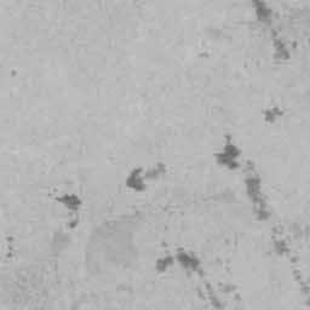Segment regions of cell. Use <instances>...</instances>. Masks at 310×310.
<instances>
[{"label": "cell", "mask_w": 310, "mask_h": 310, "mask_svg": "<svg viewBox=\"0 0 310 310\" xmlns=\"http://www.w3.org/2000/svg\"><path fill=\"white\" fill-rule=\"evenodd\" d=\"M57 201H58L64 208L72 211V212H76V211L80 210L81 207L80 198L75 194H64L62 195V197L57 198Z\"/></svg>", "instance_id": "obj_5"}, {"label": "cell", "mask_w": 310, "mask_h": 310, "mask_svg": "<svg viewBox=\"0 0 310 310\" xmlns=\"http://www.w3.org/2000/svg\"><path fill=\"white\" fill-rule=\"evenodd\" d=\"M240 156L241 150L237 147V143L230 137H227L224 141L222 149L215 154L216 163L227 170L235 171L240 167Z\"/></svg>", "instance_id": "obj_1"}, {"label": "cell", "mask_w": 310, "mask_h": 310, "mask_svg": "<svg viewBox=\"0 0 310 310\" xmlns=\"http://www.w3.org/2000/svg\"><path fill=\"white\" fill-rule=\"evenodd\" d=\"M166 173V166L164 164H155L152 167L146 170V177L148 181H155L163 177Z\"/></svg>", "instance_id": "obj_7"}, {"label": "cell", "mask_w": 310, "mask_h": 310, "mask_svg": "<svg viewBox=\"0 0 310 310\" xmlns=\"http://www.w3.org/2000/svg\"><path fill=\"white\" fill-rule=\"evenodd\" d=\"M275 54H276V56L281 59L289 58L290 52H289V49H287V46L285 45L284 41L279 40L277 43H275Z\"/></svg>", "instance_id": "obj_9"}, {"label": "cell", "mask_w": 310, "mask_h": 310, "mask_svg": "<svg viewBox=\"0 0 310 310\" xmlns=\"http://www.w3.org/2000/svg\"><path fill=\"white\" fill-rule=\"evenodd\" d=\"M282 116V110L279 108V107L274 106V107H269L268 109H265L264 111V121L268 124H275L280 118Z\"/></svg>", "instance_id": "obj_8"}, {"label": "cell", "mask_w": 310, "mask_h": 310, "mask_svg": "<svg viewBox=\"0 0 310 310\" xmlns=\"http://www.w3.org/2000/svg\"><path fill=\"white\" fill-rule=\"evenodd\" d=\"M147 183L148 180L147 177H146V170H143V168L141 167L133 168V170H131L130 172H128V175L126 176L125 184L126 187L130 190H132V192H143V190H146V188H147Z\"/></svg>", "instance_id": "obj_2"}, {"label": "cell", "mask_w": 310, "mask_h": 310, "mask_svg": "<svg viewBox=\"0 0 310 310\" xmlns=\"http://www.w3.org/2000/svg\"><path fill=\"white\" fill-rule=\"evenodd\" d=\"M286 250V245H285L284 241H276L275 242V251L277 252V254H284V251Z\"/></svg>", "instance_id": "obj_10"}, {"label": "cell", "mask_w": 310, "mask_h": 310, "mask_svg": "<svg viewBox=\"0 0 310 310\" xmlns=\"http://www.w3.org/2000/svg\"><path fill=\"white\" fill-rule=\"evenodd\" d=\"M255 15L260 23H269L273 17V10L265 2L256 1L254 2Z\"/></svg>", "instance_id": "obj_4"}, {"label": "cell", "mask_w": 310, "mask_h": 310, "mask_svg": "<svg viewBox=\"0 0 310 310\" xmlns=\"http://www.w3.org/2000/svg\"><path fill=\"white\" fill-rule=\"evenodd\" d=\"M176 263L181 265L183 269L188 270V272H198L200 268V260L197 256L189 254L187 251H180L175 255Z\"/></svg>", "instance_id": "obj_3"}, {"label": "cell", "mask_w": 310, "mask_h": 310, "mask_svg": "<svg viewBox=\"0 0 310 310\" xmlns=\"http://www.w3.org/2000/svg\"><path fill=\"white\" fill-rule=\"evenodd\" d=\"M175 263V256H172V255H165V256H161L156 259L155 269L158 273H165L167 272L171 267H173Z\"/></svg>", "instance_id": "obj_6"}]
</instances>
